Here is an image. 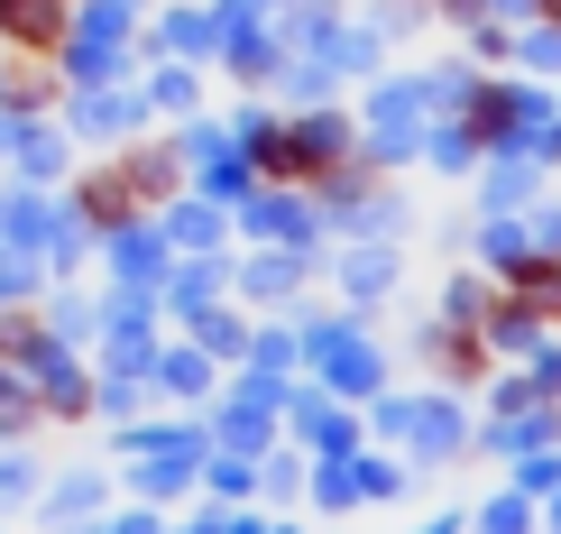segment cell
Returning a JSON list of instances; mask_svg holds the SVG:
<instances>
[{"mask_svg":"<svg viewBox=\"0 0 561 534\" xmlns=\"http://www.w3.org/2000/svg\"><path fill=\"white\" fill-rule=\"evenodd\" d=\"M0 29L19 46H56L65 37V0H0Z\"/></svg>","mask_w":561,"mask_h":534,"instance_id":"1","label":"cell"},{"mask_svg":"<svg viewBox=\"0 0 561 534\" xmlns=\"http://www.w3.org/2000/svg\"><path fill=\"white\" fill-rule=\"evenodd\" d=\"M552 10H561V0H552Z\"/></svg>","mask_w":561,"mask_h":534,"instance_id":"2","label":"cell"}]
</instances>
